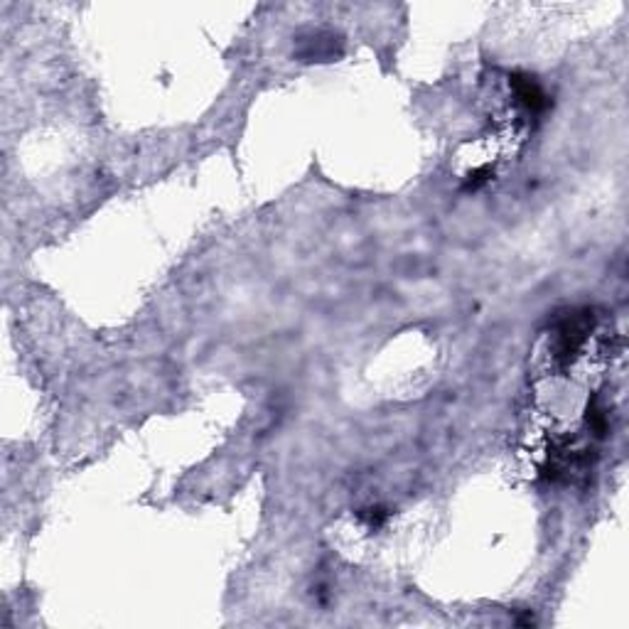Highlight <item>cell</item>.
Listing matches in <instances>:
<instances>
[{
    "mask_svg": "<svg viewBox=\"0 0 629 629\" xmlns=\"http://www.w3.org/2000/svg\"><path fill=\"white\" fill-rule=\"evenodd\" d=\"M512 89H514L516 101L524 106L529 114H543L550 106L546 91L539 87V81L533 77L514 74V77H512Z\"/></svg>",
    "mask_w": 629,
    "mask_h": 629,
    "instance_id": "obj_1",
    "label": "cell"
}]
</instances>
